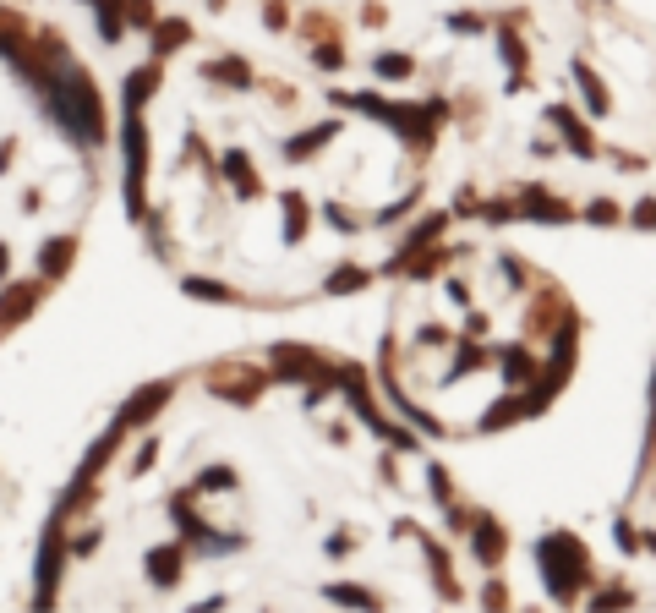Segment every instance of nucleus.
Listing matches in <instances>:
<instances>
[{
    "label": "nucleus",
    "instance_id": "1",
    "mask_svg": "<svg viewBox=\"0 0 656 613\" xmlns=\"http://www.w3.org/2000/svg\"><path fill=\"white\" fill-rule=\"evenodd\" d=\"M536 570H542V586L553 603H580L585 592L596 586V564H591V548H585L574 531H547L536 542Z\"/></svg>",
    "mask_w": 656,
    "mask_h": 613
},
{
    "label": "nucleus",
    "instance_id": "2",
    "mask_svg": "<svg viewBox=\"0 0 656 613\" xmlns=\"http://www.w3.org/2000/svg\"><path fill=\"white\" fill-rule=\"evenodd\" d=\"M339 104H350V110H367V115H378L383 126H389L394 137H405L416 154H427L432 148V137L449 126V104L443 99H427V104H400V99H383V94H345Z\"/></svg>",
    "mask_w": 656,
    "mask_h": 613
},
{
    "label": "nucleus",
    "instance_id": "3",
    "mask_svg": "<svg viewBox=\"0 0 656 613\" xmlns=\"http://www.w3.org/2000/svg\"><path fill=\"white\" fill-rule=\"evenodd\" d=\"M55 99V121L66 126V132H77L82 143H104V104H99V88H93L88 72H66V77H50Z\"/></svg>",
    "mask_w": 656,
    "mask_h": 613
},
{
    "label": "nucleus",
    "instance_id": "4",
    "mask_svg": "<svg viewBox=\"0 0 656 613\" xmlns=\"http://www.w3.org/2000/svg\"><path fill=\"white\" fill-rule=\"evenodd\" d=\"M339 395L350 400V411H356L361 422H367L372 433L383 438V444H394V449H416V433H405L400 422H389V416L378 411V395H372V378H367V367H361V362H339Z\"/></svg>",
    "mask_w": 656,
    "mask_h": 613
},
{
    "label": "nucleus",
    "instance_id": "5",
    "mask_svg": "<svg viewBox=\"0 0 656 613\" xmlns=\"http://www.w3.org/2000/svg\"><path fill=\"white\" fill-rule=\"evenodd\" d=\"M274 373L290 378V384H307V400L318 406L323 395H334L339 389V367L328 362V356H318L312 345H274Z\"/></svg>",
    "mask_w": 656,
    "mask_h": 613
},
{
    "label": "nucleus",
    "instance_id": "6",
    "mask_svg": "<svg viewBox=\"0 0 656 613\" xmlns=\"http://www.w3.org/2000/svg\"><path fill=\"white\" fill-rule=\"evenodd\" d=\"M126 208L132 219H148V203H143V181H148V126H143V110H126Z\"/></svg>",
    "mask_w": 656,
    "mask_h": 613
},
{
    "label": "nucleus",
    "instance_id": "7",
    "mask_svg": "<svg viewBox=\"0 0 656 613\" xmlns=\"http://www.w3.org/2000/svg\"><path fill=\"white\" fill-rule=\"evenodd\" d=\"M208 389H214L219 400H236V406H257L268 389V373L263 367H241V362H219L214 373H208Z\"/></svg>",
    "mask_w": 656,
    "mask_h": 613
},
{
    "label": "nucleus",
    "instance_id": "8",
    "mask_svg": "<svg viewBox=\"0 0 656 613\" xmlns=\"http://www.w3.org/2000/svg\"><path fill=\"white\" fill-rule=\"evenodd\" d=\"M514 219H536V225H569V219H580L574 208L558 198V192L547 187H520L514 192Z\"/></svg>",
    "mask_w": 656,
    "mask_h": 613
},
{
    "label": "nucleus",
    "instance_id": "9",
    "mask_svg": "<svg viewBox=\"0 0 656 613\" xmlns=\"http://www.w3.org/2000/svg\"><path fill=\"white\" fill-rule=\"evenodd\" d=\"M465 537H471V553H476V564H482V570H498L503 553H509V526H503L498 515H476Z\"/></svg>",
    "mask_w": 656,
    "mask_h": 613
},
{
    "label": "nucleus",
    "instance_id": "10",
    "mask_svg": "<svg viewBox=\"0 0 656 613\" xmlns=\"http://www.w3.org/2000/svg\"><path fill=\"white\" fill-rule=\"evenodd\" d=\"M569 312H574V307L564 302V291H558V285L547 280L542 291H536L531 312H525V334H531V340H542V334H547V340H553V329H558V323L569 318Z\"/></svg>",
    "mask_w": 656,
    "mask_h": 613
},
{
    "label": "nucleus",
    "instance_id": "11",
    "mask_svg": "<svg viewBox=\"0 0 656 613\" xmlns=\"http://www.w3.org/2000/svg\"><path fill=\"white\" fill-rule=\"evenodd\" d=\"M547 121L558 126V137L569 143V154H574V159H596V154H602V143L591 137V126H585L580 115L569 110V104H553V110H547Z\"/></svg>",
    "mask_w": 656,
    "mask_h": 613
},
{
    "label": "nucleus",
    "instance_id": "12",
    "mask_svg": "<svg viewBox=\"0 0 656 613\" xmlns=\"http://www.w3.org/2000/svg\"><path fill=\"white\" fill-rule=\"evenodd\" d=\"M164 406H170V378H159V384H143V389H137V395L121 406V416H115V422H121V427H143V422H154Z\"/></svg>",
    "mask_w": 656,
    "mask_h": 613
},
{
    "label": "nucleus",
    "instance_id": "13",
    "mask_svg": "<svg viewBox=\"0 0 656 613\" xmlns=\"http://www.w3.org/2000/svg\"><path fill=\"white\" fill-rule=\"evenodd\" d=\"M181 570H186V548H154L148 553V581L159 586V592H175V586H181Z\"/></svg>",
    "mask_w": 656,
    "mask_h": 613
},
{
    "label": "nucleus",
    "instance_id": "14",
    "mask_svg": "<svg viewBox=\"0 0 656 613\" xmlns=\"http://www.w3.org/2000/svg\"><path fill=\"white\" fill-rule=\"evenodd\" d=\"M121 438H126V427L115 422L110 433H104L99 444L88 449V460H82V466H77V488H93V477H99V471H104V466H110V460H115V449H121Z\"/></svg>",
    "mask_w": 656,
    "mask_h": 613
},
{
    "label": "nucleus",
    "instance_id": "15",
    "mask_svg": "<svg viewBox=\"0 0 656 613\" xmlns=\"http://www.w3.org/2000/svg\"><path fill=\"white\" fill-rule=\"evenodd\" d=\"M514 28H520V17L498 22V50H503V61H509V72H514L509 88H525V66H531V50H525V39H520Z\"/></svg>",
    "mask_w": 656,
    "mask_h": 613
},
{
    "label": "nucleus",
    "instance_id": "16",
    "mask_svg": "<svg viewBox=\"0 0 656 613\" xmlns=\"http://www.w3.org/2000/svg\"><path fill=\"white\" fill-rule=\"evenodd\" d=\"M219 170H225V181H230V187H236V192H241V198H246V203H252V198H263V181H257V170H252V159H246V154H241V148H230V154H225V159H219Z\"/></svg>",
    "mask_w": 656,
    "mask_h": 613
},
{
    "label": "nucleus",
    "instance_id": "17",
    "mask_svg": "<svg viewBox=\"0 0 656 613\" xmlns=\"http://www.w3.org/2000/svg\"><path fill=\"white\" fill-rule=\"evenodd\" d=\"M492 362H498V373H503V389H520L525 378L536 373V356H531V345H503V351L492 356Z\"/></svg>",
    "mask_w": 656,
    "mask_h": 613
},
{
    "label": "nucleus",
    "instance_id": "18",
    "mask_svg": "<svg viewBox=\"0 0 656 613\" xmlns=\"http://www.w3.org/2000/svg\"><path fill=\"white\" fill-rule=\"evenodd\" d=\"M39 296H44V285H39V280H33V285H11V291L0 296V334H6L17 318H28V312L39 307Z\"/></svg>",
    "mask_w": 656,
    "mask_h": 613
},
{
    "label": "nucleus",
    "instance_id": "19",
    "mask_svg": "<svg viewBox=\"0 0 656 613\" xmlns=\"http://www.w3.org/2000/svg\"><path fill=\"white\" fill-rule=\"evenodd\" d=\"M520 416H531V406H525L520 389H509L503 400H492V406L482 411V433H498V427H514Z\"/></svg>",
    "mask_w": 656,
    "mask_h": 613
},
{
    "label": "nucleus",
    "instance_id": "20",
    "mask_svg": "<svg viewBox=\"0 0 656 613\" xmlns=\"http://www.w3.org/2000/svg\"><path fill=\"white\" fill-rule=\"evenodd\" d=\"M574 88H580V99H585V110L591 115H613V94H607L602 77H596L585 61H574Z\"/></svg>",
    "mask_w": 656,
    "mask_h": 613
},
{
    "label": "nucleus",
    "instance_id": "21",
    "mask_svg": "<svg viewBox=\"0 0 656 613\" xmlns=\"http://www.w3.org/2000/svg\"><path fill=\"white\" fill-rule=\"evenodd\" d=\"M55 575H61V526H50L44 553H39V608L55 597Z\"/></svg>",
    "mask_w": 656,
    "mask_h": 613
},
{
    "label": "nucleus",
    "instance_id": "22",
    "mask_svg": "<svg viewBox=\"0 0 656 613\" xmlns=\"http://www.w3.org/2000/svg\"><path fill=\"white\" fill-rule=\"evenodd\" d=\"M334 137H339V121H323V126H312V132L290 137V143H285V159H296V165H301V159H312L323 143H334Z\"/></svg>",
    "mask_w": 656,
    "mask_h": 613
},
{
    "label": "nucleus",
    "instance_id": "23",
    "mask_svg": "<svg viewBox=\"0 0 656 613\" xmlns=\"http://www.w3.org/2000/svg\"><path fill=\"white\" fill-rule=\"evenodd\" d=\"M148 33H154V61H164V55H175L186 39H192V28H186L181 17H164V22H154Z\"/></svg>",
    "mask_w": 656,
    "mask_h": 613
},
{
    "label": "nucleus",
    "instance_id": "24",
    "mask_svg": "<svg viewBox=\"0 0 656 613\" xmlns=\"http://www.w3.org/2000/svg\"><path fill=\"white\" fill-rule=\"evenodd\" d=\"M148 94H159V61L137 66V72L126 77V110H143Z\"/></svg>",
    "mask_w": 656,
    "mask_h": 613
},
{
    "label": "nucleus",
    "instance_id": "25",
    "mask_svg": "<svg viewBox=\"0 0 656 613\" xmlns=\"http://www.w3.org/2000/svg\"><path fill=\"white\" fill-rule=\"evenodd\" d=\"M443 230H449V214H443V208H432V214H427V219H421V225H416V230H410V236H405L400 258H410V252H421V247H432V241H438Z\"/></svg>",
    "mask_w": 656,
    "mask_h": 613
},
{
    "label": "nucleus",
    "instance_id": "26",
    "mask_svg": "<svg viewBox=\"0 0 656 613\" xmlns=\"http://www.w3.org/2000/svg\"><path fill=\"white\" fill-rule=\"evenodd\" d=\"M203 77H208V83H225V88H246V83H252V66H246L241 55H225V61H208Z\"/></svg>",
    "mask_w": 656,
    "mask_h": 613
},
{
    "label": "nucleus",
    "instance_id": "27",
    "mask_svg": "<svg viewBox=\"0 0 656 613\" xmlns=\"http://www.w3.org/2000/svg\"><path fill=\"white\" fill-rule=\"evenodd\" d=\"M367 285H372V269H361V263H345V269L328 274L323 291H328V296H350V291H367Z\"/></svg>",
    "mask_w": 656,
    "mask_h": 613
},
{
    "label": "nucleus",
    "instance_id": "28",
    "mask_svg": "<svg viewBox=\"0 0 656 613\" xmlns=\"http://www.w3.org/2000/svg\"><path fill=\"white\" fill-rule=\"evenodd\" d=\"M181 291H186V296H203V302H219V307L246 302L241 291H230V285H219V280H197V274H186V280H181Z\"/></svg>",
    "mask_w": 656,
    "mask_h": 613
},
{
    "label": "nucleus",
    "instance_id": "29",
    "mask_svg": "<svg viewBox=\"0 0 656 613\" xmlns=\"http://www.w3.org/2000/svg\"><path fill=\"white\" fill-rule=\"evenodd\" d=\"M72 252H77V241H72V236L44 241V280H61V274L72 269Z\"/></svg>",
    "mask_w": 656,
    "mask_h": 613
},
{
    "label": "nucleus",
    "instance_id": "30",
    "mask_svg": "<svg viewBox=\"0 0 656 613\" xmlns=\"http://www.w3.org/2000/svg\"><path fill=\"white\" fill-rule=\"evenodd\" d=\"M487 362H492V351H482L476 340H460V351H454V367H449V384H454V378H471V373H482Z\"/></svg>",
    "mask_w": 656,
    "mask_h": 613
},
{
    "label": "nucleus",
    "instance_id": "31",
    "mask_svg": "<svg viewBox=\"0 0 656 613\" xmlns=\"http://www.w3.org/2000/svg\"><path fill=\"white\" fill-rule=\"evenodd\" d=\"M323 597H328V603H350V608H383L378 592H367V586H350V581L323 586Z\"/></svg>",
    "mask_w": 656,
    "mask_h": 613
},
{
    "label": "nucleus",
    "instance_id": "32",
    "mask_svg": "<svg viewBox=\"0 0 656 613\" xmlns=\"http://www.w3.org/2000/svg\"><path fill=\"white\" fill-rule=\"evenodd\" d=\"M372 72L383 77V83H405V77H416V61H410V55H378V61H372Z\"/></svg>",
    "mask_w": 656,
    "mask_h": 613
},
{
    "label": "nucleus",
    "instance_id": "33",
    "mask_svg": "<svg viewBox=\"0 0 656 613\" xmlns=\"http://www.w3.org/2000/svg\"><path fill=\"white\" fill-rule=\"evenodd\" d=\"M307 236V198L301 192H285V241Z\"/></svg>",
    "mask_w": 656,
    "mask_h": 613
},
{
    "label": "nucleus",
    "instance_id": "34",
    "mask_svg": "<svg viewBox=\"0 0 656 613\" xmlns=\"http://www.w3.org/2000/svg\"><path fill=\"white\" fill-rule=\"evenodd\" d=\"M591 608H635V586L613 581V586H602V592L591 586Z\"/></svg>",
    "mask_w": 656,
    "mask_h": 613
},
{
    "label": "nucleus",
    "instance_id": "35",
    "mask_svg": "<svg viewBox=\"0 0 656 613\" xmlns=\"http://www.w3.org/2000/svg\"><path fill=\"white\" fill-rule=\"evenodd\" d=\"M236 488V471L230 466H208V471H197V482H192V493H230Z\"/></svg>",
    "mask_w": 656,
    "mask_h": 613
},
{
    "label": "nucleus",
    "instance_id": "36",
    "mask_svg": "<svg viewBox=\"0 0 656 613\" xmlns=\"http://www.w3.org/2000/svg\"><path fill=\"white\" fill-rule=\"evenodd\" d=\"M580 219H591V225H618V219H624V208H618L613 198H591Z\"/></svg>",
    "mask_w": 656,
    "mask_h": 613
},
{
    "label": "nucleus",
    "instance_id": "37",
    "mask_svg": "<svg viewBox=\"0 0 656 613\" xmlns=\"http://www.w3.org/2000/svg\"><path fill=\"white\" fill-rule=\"evenodd\" d=\"M312 61H318V66H328V72H339V66H345V44H339V39H323V44H312Z\"/></svg>",
    "mask_w": 656,
    "mask_h": 613
},
{
    "label": "nucleus",
    "instance_id": "38",
    "mask_svg": "<svg viewBox=\"0 0 656 613\" xmlns=\"http://www.w3.org/2000/svg\"><path fill=\"white\" fill-rule=\"evenodd\" d=\"M427 482H432V499L438 504H454V482H449V471L443 466H427Z\"/></svg>",
    "mask_w": 656,
    "mask_h": 613
},
{
    "label": "nucleus",
    "instance_id": "39",
    "mask_svg": "<svg viewBox=\"0 0 656 613\" xmlns=\"http://www.w3.org/2000/svg\"><path fill=\"white\" fill-rule=\"evenodd\" d=\"M323 219H328L334 230H345V236H356V230H361V219H350V208H339V203H328Z\"/></svg>",
    "mask_w": 656,
    "mask_h": 613
},
{
    "label": "nucleus",
    "instance_id": "40",
    "mask_svg": "<svg viewBox=\"0 0 656 613\" xmlns=\"http://www.w3.org/2000/svg\"><path fill=\"white\" fill-rule=\"evenodd\" d=\"M126 17H132L137 28H154V22H159V11H154V0H126Z\"/></svg>",
    "mask_w": 656,
    "mask_h": 613
},
{
    "label": "nucleus",
    "instance_id": "41",
    "mask_svg": "<svg viewBox=\"0 0 656 613\" xmlns=\"http://www.w3.org/2000/svg\"><path fill=\"white\" fill-rule=\"evenodd\" d=\"M307 33H312V39H339V22L334 17H323V11H312V17H307Z\"/></svg>",
    "mask_w": 656,
    "mask_h": 613
},
{
    "label": "nucleus",
    "instance_id": "42",
    "mask_svg": "<svg viewBox=\"0 0 656 613\" xmlns=\"http://www.w3.org/2000/svg\"><path fill=\"white\" fill-rule=\"evenodd\" d=\"M449 28H454V33H482V28H487V17H476V11H454Z\"/></svg>",
    "mask_w": 656,
    "mask_h": 613
},
{
    "label": "nucleus",
    "instance_id": "43",
    "mask_svg": "<svg viewBox=\"0 0 656 613\" xmlns=\"http://www.w3.org/2000/svg\"><path fill=\"white\" fill-rule=\"evenodd\" d=\"M629 219H635L640 230H656V198H646V203H635L629 208Z\"/></svg>",
    "mask_w": 656,
    "mask_h": 613
},
{
    "label": "nucleus",
    "instance_id": "44",
    "mask_svg": "<svg viewBox=\"0 0 656 613\" xmlns=\"http://www.w3.org/2000/svg\"><path fill=\"white\" fill-rule=\"evenodd\" d=\"M482 603H487V608H509V586H503V581H487V586H482Z\"/></svg>",
    "mask_w": 656,
    "mask_h": 613
},
{
    "label": "nucleus",
    "instance_id": "45",
    "mask_svg": "<svg viewBox=\"0 0 656 613\" xmlns=\"http://www.w3.org/2000/svg\"><path fill=\"white\" fill-rule=\"evenodd\" d=\"M263 22H268V28H285V22H290V6H285V0H268V6H263Z\"/></svg>",
    "mask_w": 656,
    "mask_h": 613
},
{
    "label": "nucleus",
    "instance_id": "46",
    "mask_svg": "<svg viewBox=\"0 0 656 613\" xmlns=\"http://www.w3.org/2000/svg\"><path fill=\"white\" fill-rule=\"evenodd\" d=\"M503 274H509V285H525V263L514 252H503Z\"/></svg>",
    "mask_w": 656,
    "mask_h": 613
},
{
    "label": "nucleus",
    "instance_id": "47",
    "mask_svg": "<svg viewBox=\"0 0 656 613\" xmlns=\"http://www.w3.org/2000/svg\"><path fill=\"white\" fill-rule=\"evenodd\" d=\"M618 548H624V553L640 548V531H629V520H618Z\"/></svg>",
    "mask_w": 656,
    "mask_h": 613
},
{
    "label": "nucleus",
    "instance_id": "48",
    "mask_svg": "<svg viewBox=\"0 0 656 613\" xmlns=\"http://www.w3.org/2000/svg\"><path fill=\"white\" fill-rule=\"evenodd\" d=\"M465 334H471V340H482V334H487V312H471V318H465Z\"/></svg>",
    "mask_w": 656,
    "mask_h": 613
},
{
    "label": "nucleus",
    "instance_id": "49",
    "mask_svg": "<svg viewBox=\"0 0 656 613\" xmlns=\"http://www.w3.org/2000/svg\"><path fill=\"white\" fill-rule=\"evenodd\" d=\"M154 455H159V444L148 438V444H143V455H137V466H132V471H148V466H154Z\"/></svg>",
    "mask_w": 656,
    "mask_h": 613
},
{
    "label": "nucleus",
    "instance_id": "50",
    "mask_svg": "<svg viewBox=\"0 0 656 613\" xmlns=\"http://www.w3.org/2000/svg\"><path fill=\"white\" fill-rule=\"evenodd\" d=\"M361 17H367V22H372V28H378V22H389V11H383V6H378V0H367V11H361Z\"/></svg>",
    "mask_w": 656,
    "mask_h": 613
},
{
    "label": "nucleus",
    "instance_id": "51",
    "mask_svg": "<svg viewBox=\"0 0 656 613\" xmlns=\"http://www.w3.org/2000/svg\"><path fill=\"white\" fill-rule=\"evenodd\" d=\"M640 548H651V553H656V531H651V537H640Z\"/></svg>",
    "mask_w": 656,
    "mask_h": 613
},
{
    "label": "nucleus",
    "instance_id": "52",
    "mask_svg": "<svg viewBox=\"0 0 656 613\" xmlns=\"http://www.w3.org/2000/svg\"><path fill=\"white\" fill-rule=\"evenodd\" d=\"M0 274H6V247H0Z\"/></svg>",
    "mask_w": 656,
    "mask_h": 613
},
{
    "label": "nucleus",
    "instance_id": "53",
    "mask_svg": "<svg viewBox=\"0 0 656 613\" xmlns=\"http://www.w3.org/2000/svg\"><path fill=\"white\" fill-rule=\"evenodd\" d=\"M208 6H225V0H208Z\"/></svg>",
    "mask_w": 656,
    "mask_h": 613
}]
</instances>
